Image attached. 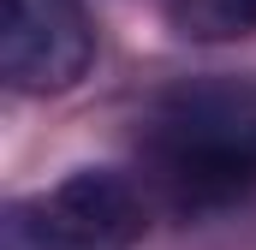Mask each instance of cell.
Instances as JSON below:
<instances>
[{"mask_svg":"<svg viewBox=\"0 0 256 250\" xmlns=\"http://www.w3.org/2000/svg\"><path fill=\"white\" fill-rule=\"evenodd\" d=\"M149 167L173 208H226L256 185V96L208 84L173 96L149 125Z\"/></svg>","mask_w":256,"mask_h":250,"instance_id":"1","label":"cell"},{"mask_svg":"<svg viewBox=\"0 0 256 250\" xmlns=\"http://www.w3.org/2000/svg\"><path fill=\"white\" fill-rule=\"evenodd\" d=\"M167 18L185 42H238L256 30V0H173Z\"/></svg>","mask_w":256,"mask_h":250,"instance_id":"4","label":"cell"},{"mask_svg":"<svg viewBox=\"0 0 256 250\" xmlns=\"http://www.w3.org/2000/svg\"><path fill=\"white\" fill-rule=\"evenodd\" d=\"M143 190L114 167H78L60 185L6 202L0 250H137Z\"/></svg>","mask_w":256,"mask_h":250,"instance_id":"2","label":"cell"},{"mask_svg":"<svg viewBox=\"0 0 256 250\" xmlns=\"http://www.w3.org/2000/svg\"><path fill=\"white\" fill-rule=\"evenodd\" d=\"M96 60L78 0H0V72L18 96H60Z\"/></svg>","mask_w":256,"mask_h":250,"instance_id":"3","label":"cell"}]
</instances>
